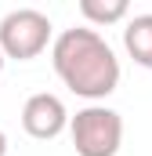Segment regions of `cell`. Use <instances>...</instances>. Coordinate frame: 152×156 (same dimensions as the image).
<instances>
[{
	"label": "cell",
	"mask_w": 152,
	"mask_h": 156,
	"mask_svg": "<svg viewBox=\"0 0 152 156\" xmlns=\"http://www.w3.org/2000/svg\"><path fill=\"white\" fill-rule=\"evenodd\" d=\"M7 153V138H4V131H0V156Z\"/></svg>",
	"instance_id": "cell-7"
},
{
	"label": "cell",
	"mask_w": 152,
	"mask_h": 156,
	"mask_svg": "<svg viewBox=\"0 0 152 156\" xmlns=\"http://www.w3.org/2000/svg\"><path fill=\"white\" fill-rule=\"evenodd\" d=\"M123 47H127V55L138 66L152 69V15H138L123 29Z\"/></svg>",
	"instance_id": "cell-5"
},
{
	"label": "cell",
	"mask_w": 152,
	"mask_h": 156,
	"mask_svg": "<svg viewBox=\"0 0 152 156\" xmlns=\"http://www.w3.org/2000/svg\"><path fill=\"white\" fill-rule=\"evenodd\" d=\"M130 11V0H80V15L94 26H116Z\"/></svg>",
	"instance_id": "cell-6"
},
{
	"label": "cell",
	"mask_w": 152,
	"mask_h": 156,
	"mask_svg": "<svg viewBox=\"0 0 152 156\" xmlns=\"http://www.w3.org/2000/svg\"><path fill=\"white\" fill-rule=\"evenodd\" d=\"M73 131V145L80 156H116L123 142V120L119 113L105 105H87L80 109L69 123Z\"/></svg>",
	"instance_id": "cell-2"
},
{
	"label": "cell",
	"mask_w": 152,
	"mask_h": 156,
	"mask_svg": "<svg viewBox=\"0 0 152 156\" xmlns=\"http://www.w3.org/2000/svg\"><path fill=\"white\" fill-rule=\"evenodd\" d=\"M4 58H7V55H4V51H0V69H4Z\"/></svg>",
	"instance_id": "cell-8"
},
{
	"label": "cell",
	"mask_w": 152,
	"mask_h": 156,
	"mask_svg": "<svg viewBox=\"0 0 152 156\" xmlns=\"http://www.w3.org/2000/svg\"><path fill=\"white\" fill-rule=\"evenodd\" d=\"M47 40H51V18L33 7H18V11L4 15V22H0V51L7 58L29 62L47 47Z\"/></svg>",
	"instance_id": "cell-3"
},
{
	"label": "cell",
	"mask_w": 152,
	"mask_h": 156,
	"mask_svg": "<svg viewBox=\"0 0 152 156\" xmlns=\"http://www.w3.org/2000/svg\"><path fill=\"white\" fill-rule=\"evenodd\" d=\"M51 62L62 83L80 98H105L119 83V62L94 29H65L51 47Z\"/></svg>",
	"instance_id": "cell-1"
},
{
	"label": "cell",
	"mask_w": 152,
	"mask_h": 156,
	"mask_svg": "<svg viewBox=\"0 0 152 156\" xmlns=\"http://www.w3.org/2000/svg\"><path fill=\"white\" fill-rule=\"evenodd\" d=\"M65 123H69V113H65V105H62L58 94L40 91V94H33V98L22 105V127H26L29 138L51 142V138H58V134L65 131Z\"/></svg>",
	"instance_id": "cell-4"
}]
</instances>
